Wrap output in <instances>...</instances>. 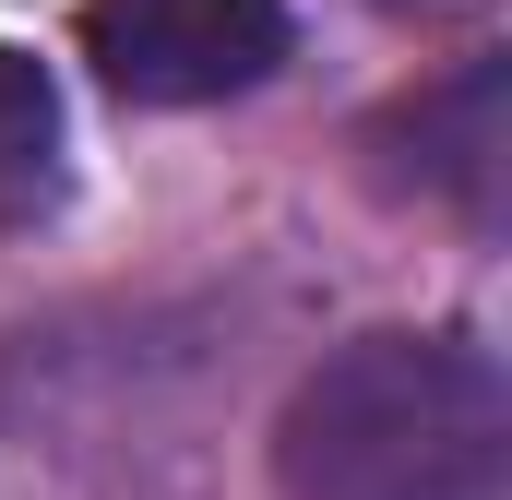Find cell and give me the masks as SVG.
<instances>
[{
  "label": "cell",
  "mask_w": 512,
  "mask_h": 500,
  "mask_svg": "<svg viewBox=\"0 0 512 500\" xmlns=\"http://www.w3.org/2000/svg\"><path fill=\"white\" fill-rule=\"evenodd\" d=\"M286 500H501L512 381L477 334H358L274 429Z\"/></svg>",
  "instance_id": "1"
},
{
  "label": "cell",
  "mask_w": 512,
  "mask_h": 500,
  "mask_svg": "<svg viewBox=\"0 0 512 500\" xmlns=\"http://www.w3.org/2000/svg\"><path fill=\"white\" fill-rule=\"evenodd\" d=\"M84 60L131 108H203L286 60V0H84Z\"/></svg>",
  "instance_id": "2"
},
{
  "label": "cell",
  "mask_w": 512,
  "mask_h": 500,
  "mask_svg": "<svg viewBox=\"0 0 512 500\" xmlns=\"http://www.w3.org/2000/svg\"><path fill=\"white\" fill-rule=\"evenodd\" d=\"M60 179V96L24 48H0V227H24Z\"/></svg>",
  "instance_id": "3"
}]
</instances>
